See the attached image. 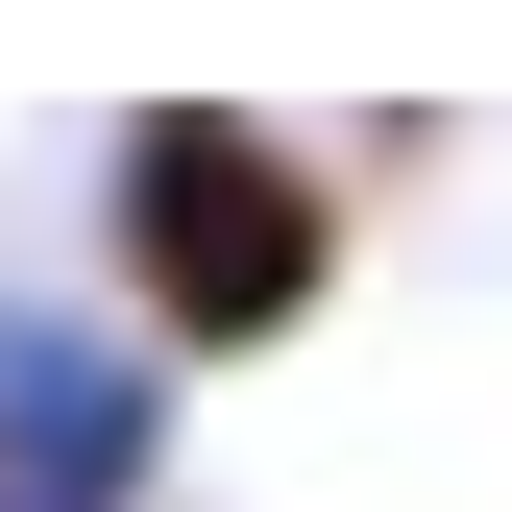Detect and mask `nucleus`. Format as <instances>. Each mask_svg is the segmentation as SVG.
<instances>
[{
	"mask_svg": "<svg viewBox=\"0 0 512 512\" xmlns=\"http://www.w3.org/2000/svg\"><path fill=\"white\" fill-rule=\"evenodd\" d=\"M98 196H122V293H147L171 342H293V317H317V269H342L317 171L269 147V122H220V98H147Z\"/></svg>",
	"mask_w": 512,
	"mask_h": 512,
	"instance_id": "1",
	"label": "nucleus"
},
{
	"mask_svg": "<svg viewBox=\"0 0 512 512\" xmlns=\"http://www.w3.org/2000/svg\"><path fill=\"white\" fill-rule=\"evenodd\" d=\"M122 439H147V391L98 342H49V317H0V488L25 512H122Z\"/></svg>",
	"mask_w": 512,
	"mask_h": 512,
	"instance_id": "2",
	"label": "nucleus"
}]
</instances>
